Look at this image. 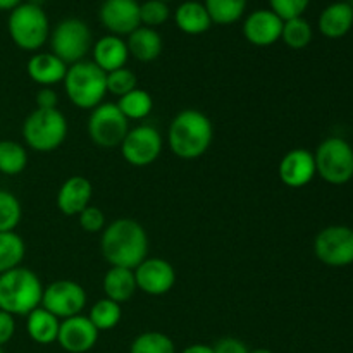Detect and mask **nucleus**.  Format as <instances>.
I'll use <instances>...</instances> for the list:
<instances>
[{
  "label": "nucleus",
  "mask_w": 353,
  "mask_h": 353,
  "mask_svg": "<svg viewBox=\"0 0 353 353\" xmlns=\"http://www.w3.org/2000/svg\"><path fill=\"white\" fill-rule=\"evenodd\" d=\"M86 305V293L81 285L69 279H61L47 288L41 295V307L59 319H69L81 314Z\"/></svg>",
  "instance_id": "obj_10"
},
{
  "label": "nucleus",
  "mask_w": 353,
  "mask_h": 353,
  "mask_svg": "<svg viewBox=\"0 0 353 353\" xmlns=\"http://www.w3.org/2000/svg\"><path fill=\"white\" fill-rule=\"evenodd\" d=\"M309 2L310 0H269L271 10L278 14L283 21L302 17V14L309 7Z\"/></svg>",
  "instance_id": "obj_36"
},
{
  "label": "nucleus",
  "mask_w": 353,
  "mask_h": 353,
  "mask_svg": "<svg viewBox=\"0 0 353 353\" xmlns=\"http://www.w3.org/2000/svg\"><path fill=\"white\" fill-rule=\"evenodd\" d=\"M281 38L290 48H295V50L305 48L312 40V28L303 17L288 19L283 23Z\"/></svg>",
  "instance_id": "obj_32"
},
{
  "label": "nucleus",
  "mask_w": 353,
  "mask_h": 353,
  "mask_svg": "<svg viewBox=\"0 0 353 353\" xmlns=\"http://www.w3.org/2000/svg\"><path fill=\"white\" fill-rule=\"evenodd\" d=\"M134 279H137L138 290L148 295L159 296L171 292L176 283V271L164 259H145L134 269Z\"/></svg>",
  "instance_id": "obj_13"
},
{
  "label": "nucleus",
  "mask_w": 353,
  "mask_h": 353,
  "mask_svg": "<svg viewBox=\"0 0 353 353\" xmlns=\"http://www.w3.org/2000/svg\"><path fill=\"white\" fill-rule=\"evenodd\" d=\"M79 226L86 233H99L105 228V216L102 210L95 205H88L81 214H79Z\"/></svg>",
  "instance_id": "obj_37"
},
{
  "label": "nucleus",
  "mask_w": 353,
  "mask_h": 353,
  "mask_svg": "<svg viewBox=\"0 0 353 353\" xmlns=\"http://www.w3.org/2000/svg\"><path fill=\"white\" fill-rule=\"evenodd\" d=\"M0 353H3V350H2V348H0Z\"/></svg>",
  "instance_id": "obj_45"
},
{
  "label": "nucleus",
  "mask_w": 353,
  "mask_h": 353,
  "mask_svg": "<svg viewBox=\"0 0 353 353\" xmlns=\"http://www.w3.org/2000/svg\"><path fill=\"white\" fill-rule=\"evenodd\" d=\"M21 3H23V0H0V10H12Z\"/></svg>",
  "instance_id": "obj_42"
},
{
  "label": "nucleus",
  "mask_w": 353,
  "mask_h": 353,
  "mask_svg": "<svg viewBox=\"0 0 353 353\" xmlns=\"http://www.w3.org/2000/svg\"><path fill=\"white\" fill-rule=\"evenodd\" d=\"M93 186L83 176H71L57 193V207L65 216H79L92 202Z\"/></svg>",
  "instance_id": "obj_18"
},
{
  "label": "nucleus",
  "mask_w": 353,
  "mask_h": 353,
  "mask_svg": "<svg viewBox=\"0 0 353 353\" xmlns=\"http://www.w3.org/2000/svg\"><path fill=\"white\" fill-rule=\"evenodd\" d=\"M353 28V7L348 2H334L323 10L319 30L327 38H341Z\"/></svg>",
  "instance_id": "obj_21"
},
{
  "label": "nucleus",
  "mask_w": 353,
  "mask_h": 353,
  "mask_svg": "<svg viewBox=\"0 0 353 353\" xmlns=\"http://www.w3.org/2000/svg\"><path fill=\"white\" fill-rule=\"evenodd\" d=\"M45 0H31L30 3H34V6H38V7H41V3H43Z\"/></svg>",
  "instance_id": "obj_44"
},
{
  "label": "nucleus",
  "mask_w": 353,
  "mask_h": 353,
  "mask_svg": "<svg viewBox=\"0 0 353 353\" xmlns=\"http://www.w3.org/2000/svg\"><path fill=\"white\" fill-rule=\"evenodd\" d=\"M92 47V33L86 23L74 19H65L55 26L52 33V50L65 64H76L88 54Z\"/></svg>",
  "instance_id": "obj_9"
},
{
  "label": "nucleus",
  "mask_w": 353,
  "mask_h": 353,
  "mask_svg": "<svg viewBox=\"0 0 353 353\" xmlns=\"http://www.w3.org/2000/svg\"><path fill=\"white\" fill-rule=\"evenodd\" d=\"M28 154L17 141H0V172L7 176H16L26 169Z\"/></svg>",
  "instance_id": "obj_27"
},
{
  "label": "nucleus",
  "mask_w": 353,
  "mask_h": 353,
  "mask_svg": "<svg viewBox=\"0 0 353 353\" xmlns=\"http://www.w3.org/2000/svg\"><path fill=\"white\" fill-rule=\"evenodd\" d=\"M16 333V321L14 316L0 310V348L9 343Z\"/></svg>",
  "instance_id": "obj_39"
},
{
  "label": "nucleus",
  "mask_w": 353,
  "mask_h": 353,
  "mask_svg": "<svg viewBox=\"0 0 353 353\" xmlns=\"http://www.w3.org/2000/svg\"><path fill=\"white\" fill-rule=\"evenodd\" d=\"M128 119L117 103H100L88 119V134L93 143L102 148L119 147L128 134Z\"/></svg>",
  "instance_id": "obj_8"
},
{
  "label": "nucleus",
  "mask_w": 353,
  "mask_h": 353,
  "mask_svg": "<svg viewBox=\"0 0 353 353\" xmlns=\"http://www.w3.org/2000/svg\"><path fill=\"white\" fill-rule=\"evenodd\" d=\"M247 0H205V9L212 23H236L245 12Z\"/></svg>",
  "instance_id": "obj_29"
},
{
  "label": "nucleus",
  "mask_w": 353,
  "mask_h": 353,
  "mask_svg": "<svg viewBox=\"0 0 353 353\" xmlns=\"http://www.w3.org/2000/svg\"><path fill=\"white\" fill-rule=\"evenodd\" d=\"M99 340V330L85 316H74L64 319L59 327L57 341L65 352L86 353L92 350Z\"/></svg>",
  "instance_id": "obj_15"
},
{
  "label": "nucleus",
  "mask_w": 353,
  "mask_h": 353,
  "mask_svg": "<svg viewBox=\"0 0 353 353\" xmlns=\"http://www.w3.org/2000/svg\"><path fill=\"white\" fill-rule=\"evenodd\" d=\"M250 353H272L271 350H268V348H257V350L250 352Z\"/></svg>",
  "instance_id": "obj_43"
},
{
  "label": "nucleus",
  "mask_w": 353,
  "mask_h": 353,
  "mask_svg": "<svg viewBox=\"0 0 353 353\" xmlns=\"http://www.w3.org/2000/svg\"><path fill=\"white\" fill-rule=\"evenodd\" d=\"M43 286L38 276L26 268H16L0 274V310L10 316H28L38 309Z\"/></svg>",
  "instance_id": "obj_3"
},
{
  "label": "nucleus",
  "mask_w": 353,
  "mask_h": 353,
  "mask_svg": "<svg viewBox=\"0 0 353 353\" xmlns=\"http://www.w3.org/2000/svg\"><path fill=\"white\" fill-rule=\"evenodd\" d=\"M168 17L169 7L162 0H147L140 6V19L147 28L159 26V24L165 23Z\"/></svg>",
  "instance_id": "obj_35"
},
{
  "label": "nucleus",
  "mask_w": 353,
  "mask_h": 353,
  "mask_svg": "<svg viewBox=\"0 0 353 353\" xmlns=\"http://www.w3.org/2000/svg\"><path fill=\"white\" fill-rule=\"evenodd\" d=\"M214 128L209 117L195 109L181 110L169 126V147L181 159H196L209 150Z\"/></svg>",
  "instance_id": "obj_2"
},
{
  "label": "nucleus",
  "mask_w": 353,
  "mask_h": 353,
  "mask_svg": "<svg viewBox=\"0 0 353 353\" xmlns=\"http://www.w3.org/2000/svg\"><path fill=\"white\" fill-rule=\"evenodd\" d=\"M23 209L19 200L7 190H0V233H9L16 230L21 223Z\"/></svg>",
  "instance_id": "obj_33"
},
{
  "label": "nucleus",
  "mask_w": 353,
  "mask_h": 353,
  "mask_svg": "<svg viewBox=\"0 0 353 353\" xmlns=\"http://www.w3.org/2000/svg\"><path fill=\"white\" fill-rule=\"evenodd\" d=\"M128 50L133 54L138 61L150 62L161 55L162 52V38L154 28L140 26L130 34L128 38Z\"/></svg>",
  "instance_id": "obj_24"
},
{
  "label": "nucleus",
  "mask_w": 353,
  "mask_h": 353,
  "mask_svg": "<svg viewBox=\"0 0 353 353\" xmlns=\"http://www.w3.org/2000/svg\"><path fill=\"white\" fill-rule=\"evenodd\" d=\"M138 290L133 269L110 268L103 278V292L107 299L116 303H124L134 295Z\"/></svg>",
  "instance_id": "obj_22"
},
{
  "label": "nucleus",
  "mask_w": 353,
  "mask_h": 353,
  "mask_svg": "<svg viewBox=\"0 0 353 353\" xmlns=\"http://www.w3.org/2000/svg\"><path fill=\"white\" fill-rule=\"evenodd\" d=\"M117 107H119V110L124 114V117H126L128 121L130 119L138 121V119H143V117H147L148 114L152 112L154 102H152V97L148 95L145 90L134 88L133 92L119 97Z\"/></svg>",
  "instance_id": "obj_28"
},
{
  "label": "nucleus",
  "mask_w": 353,
  "mask_h": 353,
  "mask_svg": "<svg viewBox=\"0 0 353 353\" xmlns=\"http://www.w3.org/2000/svg\"><path fill=\"white\" fill-rule=\"evenodd\" d=\"M283 23L285 21L269 9H261L252 12L245 19L243 34L252 45L269 47L281 38Z\"/></svg>",
  "instance_id": "obj_17"
},
{
  "label": "nucleus",
  "mask_w": 353,
  "mask_h": 353,
  "mask_svg": "<svg viewBox=\"0 0 353 353\" xmlns=\"http://www.w3.org/2000/svg\"><path fill=\"white\" fill-rule=\"evenodd\" d=\"M316 171L331 185H345L353 178V148L343 138H327L317 148Z\"/></svg>",
  "instance_id": "obj_7"
},
{
  "label": "nucleus",
  "mask_w": 353,
  "mask_h": 353,
  "mask_svg": "<svg viewBox=\"0 0 353 353\" xmlns=\"http://www.w3.org/2000/svg\"><path fill=\"white\" fill-rule=\"evenodd\" d=\"M162 2H168V0H162Z\"/></svg>",
  "instance_id": "obj_46"
},
{
  "label": "nucleus",
  "mask_w": 353,
  "mask_h": 353,
  "mask_svg": "<svg viewBox=\"0 0 353 353\" xmlns=\"http://www.w3.org/2000/svg\"><path fill=\"white\" fill-rule=\"evenodd\" d=\"M176 24L185 33L200 34L209 30L212 19H210L203 3L190 0V2L181 3L176 10Z\"/></svg>",
  "instance_id": "obj_25"
},
{
  "label": "nucleus",
  "mask_w": 353,
  "mask_h": 353,
  "mask_svg": "<svg viewBox=\"0 0 353 353\" xmlns=\"http://www.w3.org/2000/svg\"><path fill=\"white\" fill-rule=\"evenodd\" d=\"M102 254L112 268L137 269L147 259L148 236L143 226L133 219H116L103 230Z\"/></svg>",
  "instance_id": "obj_1"
},
{
  "label": "nucleus",
  "mask_w": 353,
  "mask_h": 353,
  "mask_svg": "<svg viewBox=\"0 0 353 353\" xmlns=\"http://www.w3.org/2000/svg\"><path fill=\"white\" fill-rule=\"evenodd\" d=\"M316 172V159L305 148H293L279 162V179L290 188L309 185Z\"/></svg>",
  "instance_id": "obj_16"
},
{
  "label": "nucleus",
  "mask_w": 353,
  "mask_h": 353,
  "mask_svg": "<svg viewBox=\"0 0 353 353\" xmlns=\"http://www.w3.org/2000/svg\"><path fill=\"white\" fill-rule=\"evenodd\" d=\"M121 316H123V310H121L119 303L109 299H102L92 307L88 319L99 331H109L119 324Z\"/></svg>",
  "instance_id": "obj_30"
},
{
  "label": "nucleus",
  "mask_w": 353,
  "mask_h": 353,
  "mask_svg": "<svg viewBox=\"0 0 353 353\" xmlns=\"http://www.w3.org/2000/svg\"><path fill=\"white\" fill-rule=\"evenodd\" d=\"M59 317L45 310L43 307H38L33 312L28 314L26 330L31 340L38 345H50L57 341L59 336Z\"/></svg>",
  "instance_id": "obj_23"
},
{
  "label": "nucleus",
  "mask_w": 353,
  "mask_h": 353,
  "mask_svg": "<svg viewBox=\"0 0 353 353\" xmlns=\"http://www.w3.org/2000/svg\"><path fill=\"white\" fill-rule=\"evenodd\" d=\"M214 353H250L247 345L238 338H223L212 347Z\"/></svg>",
  "instance_id": "obj_38"
},
{
  "label": "nucleus",
  "mask_w": 353,
  "mask_h": 353,
  "mask_svg": "<svg viewBox=\"0 0 353 353\" xmlns=\"http://www.w3.org/2000/svg\"><path fill=\"white\" fill-rule=\"evenodd\" d=\"M65 93L79 109H95L107 93V74L95 62L79 61L68 68L64 78Z\"/></svg>",
  "instance_id": "obj_4"
},
{
  "label": "nucleus",
  "mask_w": 353,
  "mask_h": 353,
  "mask_svg": "<svg viewBox=\"0 0 353 353\" xmlns=\"http://www.w3.org/2000/svg\"><path fill=\"white\" fill-rule=\"evenodd\" d=\"M128 45L116 34H107L100 38L93 47V62L102 69L103 72H112L116 69L124 68L128 61Z\"/></svg>",
  "instance_id": "obj_20"
},
{
  "label": "nucleus",
  "mask_w": 353,
  "mask_h": 353,
  "mask_svg": "<svg viewBox=\"0 0 353 353\" xmlns=\"http://www.w3.org/2000/svg\"><path fill=\"white\" fill-rule=\"evenodd\" d=\"M314 252L326 265L343 268L353 264V230L347 226L326 228L316 236Z\"/></svg>",
  "instance_id": "obj_11"
},
{
  "label": "nucleus",
  "mask_w": 353,
  "mask_h": 353,
  "mask_svg": "<svg viewBox=\"0 0 353 353\" xmlns=\"http://www.w3.org/2000/svg\"><path fill=\"white\" fill-rule=\"evenodd\" d=\"M137 74L131 69L121 68L107 72V92L116 97H123L137 88Z\"/></svg>",
  "instance_id": "obj_34"
},
{
  "label": "nucleus",
  "mask_w": 353,
  "mask_h": 353,
  "mask_svg": "<svg viewBox=\"0 0 353 353\" xmlns=\"http://www.w3.org/2000/svg\"><path fill=\"white\" fill-rule=\"evenodd\" d=\"M57 93L52 88H41L37 93V105L38 109H57Z\"/></svg>",
  "instance_id": "obj_40"
},
{
  "label": "nucleus",
  "mask_w": 353,
  "mask_h": 353,
  "mask_svg": "<svg viewBox=\"0 0 353 353\" xmlns=\"http://www.w3.org/2000/svg\"><path fill=\"white\" fill-rule=\"evenodd\" d=\"M24 254H26V247L19 234L14 231L0 233V274L19 268Z\"/></svg>",
  "instance_id": "obj_26"
},
{
  "label": "nucleus",
  "mask_w": 353,
  "mask_h": 353,
  "mask_svg": "<svg viewBox=\"0 0 353 353\" xmlns=\"http://www.w3.org/2000/svg\"><path fill=\"white\" fill-rule=\"evenodd\" d=\"M9 33L14 43L23 50H38L50 33L47 14L34 3H21L10 10Z\"/></svg>",
  "instance_id": "obj_6"
},
{
  "label": "nucleus",
  "mask_w": 353,
  "mask_h": 353,
  "mask_svg": "<svg viewBox=\"0 0 353 353\" xmlns=\"http://www.w3.org/2000/svg\"><path fill=\"white\" fill-rule=\"evenodd\" d=\"M100 21L116 37L131 34L140 28V3L137 0H105L100 7Z\"/></svg>",
  "instance_id": "obj_14"
},
{
  "label": "nucleus",
  "mask_w": 353,
  "mask_h": 353,
  "mask_svg": "<svg viewBox=\"0 0 353 353\" xmlns=\"http://www.w3.org/2000/svg\"><path fill=\"white\" fill-rule=\"evenodd\" d=\"M121 152L126 162L134 168H147L154 164L162 152V137L154 126H137L128 131L121 143Z\"/></svg>",
  "instance_id": "obj_12"
},
{
  "label": "nucleus",
  "mask_w": 353,
  "mask_h": 353,
  "mask_svg": "<svg viewBox=\"0 0 353 353\" xmlns=\"http://www.w3.org/2000/svg\"><path fill=\"white\" fill-rule=\"evenodd\" d=\"M65 72H68V64L54 54H34L28 61V74L43 88H50L64 81Z\"/></svg>",
  "instance_id": "obj_19"
},
{
  "label": "nucleus",
  "mask_w": 353,
  "mask_h": 353,
  "mask_svg": "<svg viewBox=\"0 0 353 353\" xmlns=\"http://www.w3.org/2000/svg\"><path fill=\"white\" fill-rule=\"evenodd\" d=\"M130 353H176V347L168 334L148 331L131 343Z\"/></svg>",
  "instance_id": "obj_31"
},
{
  "label": "nucleus",
  "mask_w": 353,
  "mask_h": 353,
  "mask_svg": "<svg viewBox=\"0 0 353 353\" xmlns=\"http://www.w3.org/2000/svg\"><path fill=\"white\" fill-rule=\"evenodd\" d=\"M23 137L34 152H54L68 137V121L59 109H34L24 121Z\"/></svg>",
  "instance_id": "obj_5"
},
{
  "label": "nucleus",
  "mask_w": 353,
  "mask_h": 353,
  "mask_svg": "<svg viewBox=\"0 0 353 353\" xmlns=\"http://www.w3.org/2000/svg\"><path fill=\"white\" fill-rule=\"evenodd\" d=\"M181 353H214L212 347H209V345H190V347H186L185 350H183Z\"/></svg>",
  "instance_id": "obj_41"
}]
</instances>
